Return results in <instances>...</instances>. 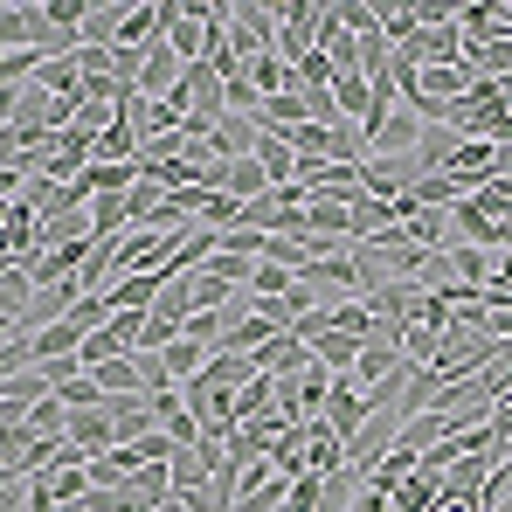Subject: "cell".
<instances>
[{
    "mask_svg": "<svg viewBox=\"0 0 512 512\" xmlns=\"http://www.w3.org/2000/svg\"><path fill=\"white\" fill-rule=\"evenodd\" d=\"M395 443H402V409H395V402H374V416L346 436V471H353V478H374V464H381Z\"/></svg>",
    "mask_w": 512,
    "mask_h": 512,
    "instance_id": "1",
    "label": "cell"
},
{
    "mask_svg": "<svg viewBox=\"0 0 512 512\" xmlns=\"http://www.w3.org/2000/svg\"><path fill=\"white\" fill-rule=\"evenodd\" d=\"M312 49H319V7H312V0H291V7H277V42H270V56L298 70Z\"/></svg>",
    "mask_w": 512,
    "mask_h": 512,
    "instance_id": "2",
    "label": "cell"
},
{
    "mask_svg": "<svg viewBox=\"0 0 512 512\" xmlns=\"http://www.w3.org/2000/svg\"><path fill=\"white\" fill-rule=\"evenodd\" d=\"M201 7L208 0H167V49L180 63H208V35H201Z\"/></svg>",
    "mask_w": 512,
    "mask_h": 512,
    "instance_id": "3",
    "label": "cell"
},
{
    "mask_svg": "<svg viewBox=\"0 0 512 512\" xmlns=\"http://www.w3.org/2000/svg\"><path fill=\"white\" fill-rule=\"evenodd\" d=\"M63 436H70V450H77V457H104V450H118V423H111V409H104V402H97V409H70V429H63Z\"/></svg>",
    "mask_w": 512,
    "mask_h": 512,
    "instance_id": "4",
    "label": "cell"
},
{
    "mask_svg": "<svg viewBox=\"0 0 512 512\" xmlns=\"http://www.w3.org/2000/svg\"><path fill=\"white\" fill-rule=\"evenodd\" d=\"M42 35H49L42 0H35V7H28V0H7V7H0V56H7V49H42Z\"/></svg>",
    "mask_w": 512,
    "mask_h": 512,
    "instance_id": "5",
    "label": "cell"
},
{
    "mask_svg": "<svg viewBox=\"0 0 512 512\" xmlns=\"http://www.w3.org/2000/svg\"><path fill=\"white\" fill-rule=\"evenodd\" d=\"M367 416H374V402H367V388H360V381H346V374H340V381H333V402H326V416H319V423H326V429H333V436L346 443V436H353V429L367 423Z\"/></svg>",
    "mask_w": 512,
    "mask_h": 512,
    "instance_id": "6",
    "label": "cell"
},
{
    "mask_svg": "<svg viewBox=\"0 0 512 512\" xmlns=\"http://www.w3.org/2000/svg\"><path fill=\"white\" fill-rule=\"evenodd\" d=\"M56 388H49V374L42 367H28V374H14L7 388H0V429H14V423H28V409L35 402H49Z\"/></svg>",
    "mask_w": 512,
    "mask_h": 512,
    "instance_id": "7",
    "label": "cell"
},
{
    "mask_svg": "<svg viewBox=\"0 0 512 512\" xmlns=\"http://www.w3.org/2000/svg\"><path fill=\"white\" fill-rule=\"evenodd\" d=\"M402 215H395V201H381V194H360L353 208H346V243L360 250V243H374L381 229H395Z\"/></svg>",
    "mask_w": 512,
    "mask_h": 512,
    "instance_id": "8",
    "label": "cell"
},
{
    "mask_svg": "<svg viewBox=\"0 0 512 512\" xmlns=\"http://www.w3.org/2000/svg\"><path fill=\"white\" fill-rule=\"evenodd\" d=\"M90 381H97V395H104V402H125V395H146V381H139V360H132V353H118V360H104V367H90Z\"/></svg>",
    "mask_w": 512,
    "mask_h": 512,
    "instance_id": "9",
    "label": "cell"
},
{
    "mask_svg": "<svg viewBox=\"0 0 512 512\" xmlns=\"http://www.w3.org/2000/svg\"><path fill=\"white\" fill-rule=\"evenodd\" d=\"M305 471H319V478H340L346 471V443L326 423H305Z\"/></svg>",
    "mask_w": 512,
    "mask_h": 512,
    "instance_id": "10",
    "label": "cell"
},
{
    "mask_svg": "<svg viewBox=\"0 0 512 512\" xmlns=\"http://www.w3.org/2000/svg\"><path fill=\"white\" fill-rule=\"evenodd\" d=\"M180 70H187V63L173 56L167 42H153V49H146V63H139V97H167V90L180 84Z\"/></svg>",
    "mask_w": 512,
    "mask_h": 512,
    "instance_id": "11",
    "label": "cell"
},
{
    "mask_svg": "<svg viewBox=\"0 0 512 512\" xmlns=\"http://www.w3.org/2000/svg\"><path fill=\"white\" fill-rule=\"evenodd\" d=\"M443 499H450V492H443V471L416 464V478H402V492H395V512H436Z\"/></svg>",
    "mask_w": 512,
    "mask_h": 512,
    "instance_id": "12",
    "label": "cell"
},
{
    "mask_svg": "<svg viewBox=\"0 0 512 512\" xmlns=\"http://www.w3.org/2000/svg\"><path fill=\"white\" fill-rule=\"evenodd\" d=\"M104 409H111V423H118V443H132V436H153V429H160L153 395H125V402H104Z\"/></svg>",
    "mask_w": 512,
    "mask_h": 512,
    "instance_id": "13",
    "label": "cell"
},
{
    "mask_svg": "<svg viewBox=\"0 0 512 512\" xmlns=\"http://www.w3.org/2000/svg\"><path fill=\"white\" fill-rule=\"evenodd\" d=\"M180 506H187V512H236V464H229V471H215L208 485L180 492Z\"/></svg>",
    "mask_w": 512,
    "mask_h": 512,
    "instance_id": "14",
    "label": "cell"
},
{
    "mask_svg": "<svg viewBox=\"0 0 512 512\" xmlns=\"http://www.w3.org/2000/svg\"><path fill=\"white\" fill-rule=\"evenodd\" d=\"M256 167L270 173V187H298V153H291V139H256Z\"/></svg>",
    "mask_w": 512,
    "mask_h": 512,
    "instance_id": "15",
    "label": "cell"
},
{
    "mask_svg": "<svg viewBox=\"0 0 512 512\" xmlns=\"http://www.w3.org/2000/svg\"><path fill=\"white\" fill-rule=\"evenodd\" d=\"M270 409H277V374H256V381L236 388V429L256 423V416H270Z\"/></svg>",
    "mask_w": 512,
    "mask_h": 512,
    "instance_id": "16",
    "label": "cell"
},
{
    "mask_svg": "<svg viewBox=\"0 0 512 512\" xmlns=\"http://www.w3.org/2000/svg\"><path fill=\"white\" fill-rule=\"evenodd\" d=\"M118 28H125V0L90 7V14H84V49H111V42H118Z\"/></svg>",
    "mask_w": 512,
    "mask_h": 512,
    "instance_id": "17",
    "label": "cell"
},
{
    "mask_svg": "<svg viewBox=\"0 0 512 512\" xmlns=\"http://www.w3.org/2000/svg\"><path fill=\"white\" fill-rule=\"evenodd\" d=\"M312 360H319L326 374H353V360H360V340H346V333H319V340H312Z\"/></svg>",
    "mask_w": 512,
    "mask_h": 512,
    "instance_id": "18",
    "label": "cell"
},
{
    "mask_svg": "<svg viewBox=\"0 0 512 512\" xmlns=\"http://www.w3.org/2000/svg\"><path fill=\"white\" fill-rule=\"evenodd\" d=\"M84 471H90V492H111V485H125V478H132L139 464H132V457H125V443H118V450H104V457H90Z\"/></svg>",
    "mask_w": 512,
    "mask_h": 512,
    "instance_id": "19",
    "label": "cell"
},
{
    "mask_svg": "<svg viewBox=\"0 0 512 512\" xmlns=\"http://www.w3.org/2000/svg\"><path fill=\"white\" fill-rule=\"evenodd\" d=\"M298 291V270L284 263H250V298H291Z\"/></svg>",
    "mask_w": 512,
    "mask_h": 512,
    "instance_id": "20",
    "label": "cell"
},
{
    "mask_svg": "<svg viewBox=\"0 0 512 512\" xmlns=\"http://www.w3.org/2000/svg\"><path fill=\"white\" fill-rule=\"evenodd\" d=\"M443 436H450V423H443L436 409H423V416H409V423H402V450H416V457H423V450H436Z\"/></svg>",
    "mask_w": 512,
    "mask_h": 512,
    "instance_id": "21",
    "label": "cell"
},
{
    "mask_svg": "<svg viewBox=\"0 0 512 512\" xmlns=\"http://www.w3.org/2000/svg\"><path fill=\"white\" fill-rule=\"evenodd\" d=\"M201 367H208V346H201V340H187V333H180V340L167 346V374L180 381V388H187V381H194Z\"/></svg>",
    "mask_w": 512,
    "mask_h": 512,
    "instance_id": "22",
    "label": "cell"
},
{
    "mask_svg": "<svg viewBox=\"0 0 512 512\" xmlns=\"http://www.w3.org/2000/svg\"><path fill=\"white\" fill-rule=\"evenodd\" d=\"M263 97H277V90H291V63H277V56H250V70H243Z\"/></svg>",
    "mask_w": 512,
    "mask_h": 512,
    "instance_id": "23",
    "label": "cell"
},
{
    "mask_svg": "<svg viewBox=\"0 0 512 512\" xmlns=\"http://www.w3.org/2000/svg\"><path fill=\"white\" fill-rule=\"evenodd\" d=\"M35 84L49 90V97H84V77H77V63H42V77Z\"/></svg>",
    "mask_w": 512,
    "mask_h": 512,
    "instance_id": "24",
    "label": "cell"
},
{
    "mask_svg": "<svg viewBox=\"0 0 512 512\" xmlns=\"http://www.w3.org/2000/svg\"><path fill=\"white\" fill-rule=\"evenodd\" d=\"M139 360V381H146V395H173L180 381L167 374V353H132Z\"/></svg>",
    "mask_w": 512,
    "mask_h": 512,
    "instance_id": "25",
    "label": "cell"
},
{
    "mask_svg": "<svg viewBox=\"0 0 512 512\" xmlns=\"http://www.w3.org/2000/svg\"><path fill=\"white\" fill-rule=\"evenodd\" d=\"M270 464H277L284 478H305V429H291V436L270 450Z\"/></svg>",
    "mask_w": 512,
    "mask_h": 512,
    "instance_id": "26",
    "label": "cell"
},
{
    "mask_svg": "<svg viewBox=\"0 0 512 512\" xmlns=\"http://www.w3.org/2000/svg\"><path fill=\"white\" fill-rule=\"evenodd\" d=\"M56 402H63V409H97V402H104V395H97V381H63V388H56Z\"/></svg>",
    "mask_w": 512,
    "mask_h": 512,
    "instance_id": "27",
    "label": "cell"
},
{
    "mask_svg": "<svg viewBox=\"0 0 512 512\" xmlns=\"http://www.w3.org/2000/svg\"><path fill=\"white\" fill-rule=\"evenodd\" d=\"M388 506H395V499H388V492H381L374 478H367V485H360V492L346 499V512H388Z\"/></svg>",
    "mask_w": 512,
    "mask_h": 512,
    "instance_id": "28",
    "label": "cell"
},
{
    "mask_svg": "<svg viewBox=\"0 0 512 512\" xmlns=\"http://www.w3.org/2000/svg\"><path fill=\"white\" fill-rule=\"evenodd\" d=\"M42 374H49V388H63V381H84V360H77V353H70V360H49V367H42Z\"/></svg>",
    "mask_w": 512,
    "mask_h": 512,
    "instance_id": "29",
    "label": "cell"
},
{
    "mask_svg": "<svg viewBox=\"0 0 512 512\" xmlns=\"http://www.w3.org/2000/svg\"><path fill=\"white\" fill-rule=\"evenodd\" d=\"M436 512H478V506H471V499H443Z\"/></svg>",
    "mask_w": 512,
    "mask_h": 512,
    "instance_id": "30",
    "label": "cell"
},
{
    "mask_svg": "<svg viewBox=\"0 0 512 512\" xmlns=\"http://www.w3.org/2000/svg\"><path fill=\"white\" fill-rule=\"evenodd\" d=\"M499 250H512V215H506V222H499Z\"/></svg>",
    "mask_w": 512,
    "mask_h": 512,
    "instance_id": "31",
    "label": "cell"
},
{
    "mask_svg": "<svg viewBox=\"0 0 512 512\" xmlns=\"http://www.w3.org/2000/svg\"><path fill=\"white\" fill-rule=\"evenodd\" d=\"M499 173H506V180H512V146H506V153H499Z\"/></svg>",
    "mask_w": 512,
    "mask_h": 512,
    "instance_id": "32",
    "label": "cell"
},
{
    "mask_svg": "<svg viewBox=\"0 0 512 512\" xmlns=\"http://www.w3.org/2000/svg\"><path fill=\"white\" fill-rule=\"evenodd\" d=\"M160 512H187V506H180V492H173V499H167V506H160Z\"/></svg>",
    "mask_w": 512,
    "mask_h": 512,
    "instance_id": "33",
    "label": "cell"
},
{
    "mask_svg": "<svg viewBox=\"0 0 512 512\" xmlns=\"http://www.w3.org/2000/svg\"><path fill=\"white\" fill-rule=\"evenodd\" d=\"M506 457H512V436H506Z\"/></svg>",
    "mask_w": 512,
    "mask_h": 512,
    "instance_id": "34",
    "label": "cell"
},
{
    "mask_svg": "<svg viewBox=\"0 0 512 512\" xmlns=\"http://www.w3.org/2000/svg\"><path fill=\"white\" fill-rule=\"evenodd\" d=\"M388 512H395V506H388Z\"/></svg>",
    "mask_w": 512,
    "mask_h": 512,
    "instance_id": "35",
    "label": "cell"
}]
</instances>
